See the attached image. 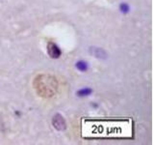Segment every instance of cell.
<instances>
[{
  "mask_svg": "<svg viewBox=\"0 0 154 145\" xmlns=\"http://www.w3.org/2000/svg\"><path fill=\"white\" fill-rule=\"evenodd\" d=\"M33 87L38 96L48 99L56 95L59 83L56 76L50 74H40L34 79Z\"/></svg>",
  "mask_w": 154,
  "mask_h": 145,
  "instance_id": "6da1fadb",
  "label": "cell"
},
{
  "mask_svg": "<svg viewBox=\"0 0 154 145\" xmlns=\"http://www.w3.org/2000/svg\"><path fill=\"white\" fill-rule=\"evenodd\" d=\"M76 68H77L78 70H80V71H82V72H84V71L87 70V64H86L85 62H82V61L77 62V63H76Z\"/></svg>",
  "mask_w": 154,
  "mask_h": 145,
  "instance_id": "5b68a950",
  "label": "cell"
},
{
  "mask_svg": "<svg viewBox=\"0 0 154 145\" xmlns=\"http://www.w3.org/2000/svg\"><path fill=\"white\" fill-rule=\"evenodd\" d=\"M52 125L58 130H64L66 128V120L61 114H55L52 119Z\"/></svg>",
  "mask_w": 154,
  "mask_h": 145,
  "instance_id": "7a4b0ae2",
  "label": "cell"
},
{
  "mask_svg": "<svg viewBox=\"0 0 154 145\" xmlns=\"http://www.w3.org/2000/svg\"><path fill=\"white\" fill-rule=\"evenodd\" d=\"M47 52H48V55H49L51 58H59L61 56V50L60 48L57 47V45H55L54 43L49 42L47 45Z\"/></svg>",
  "mask_w": 154,
  "mask_h": 145,
  "instance_id": "3957f363",
  "label": "cell"
},
{
  "mask_svg": "<svg viewBox=\"0 0 154 145\" xmlns=\"http://www.w3.org/2000/svg\"><path fill=\"white\" fill-rule=\"evenodd\" d=\"M120 9H122V12H127L128 10H129V7H128V5H127V4L123 3V4L120 5Z\"/></svg>",
  "mask_w": 154,
  "mask_h": 145,
  "instance_id": "8992f818",
  "label": "cell"
},
{
  "mask_svg": "<svg viewBox=\"0 0 154 145\" xmlns=\"http://www.w3.org/2000/svg\"><path fill=\"white\" fill-rule=\"evenodd\" d=\"M91 92H93V90L90 88H84V89L79 90L77 92V94H78V96H88L91 93Z\"/></svg>",
  "mask_w": 154,
  "mask_h": 145,
  "instance_id": "277c9868",
  "label": "cell"
}]
</instances>
